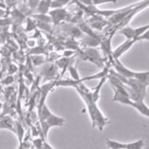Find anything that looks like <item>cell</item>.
Returning <instances> with one entry per match:
<instances>
[{
    "label": "cell",
    "instance_id": "cell-1",
    "mask_svg": "<svg viewBox=\"0 0 149 149\" xmlns=\"http://www.w3.org/2000/svg\"><path fill=\"white\" fill-rule=\"evenodd\" d=\"M40 122H41V128H42V130H41L42 136L47 137L48 130L54 126H63L65 124V119L51 113L45 120L40 121Z\"/></svg>",
    "mask_w": 149,
    "mask_h": 149
},
{
    "label": "cell",
    "instance_id": "cell-2",
    "mask_svg": "<svg viewBox=\"0 0 149 149\" xmlns=\"http://www.w3.org/2000/svg\"><path fill=\"white\" fill-rule=\"evenodd\" d=\"M148 28H149L148 24H147V25H145V26H142V27H140V28H137V29H133V28L129 27L128 25H126V26H124V27L119 29L117 32H118L119 34L125 36L126 39L134 40L135 42H137L139 36H140L141 34H143L145 31H147Z\"/></svg>",
    "mask_w": 149,
    "mask_h": 149
},
{
    "label": "cell",
    "instance_id": "cell-3",
    "mask_svg": "<svg viewBox=\"0 0 149 149\" xmlns=\"http://www.w3.org/2000/svg\"><path fill=\"white\" fill-rule=\"evenodd\" d=\"M81 60H85V61H91L93 63L98 65V66H102V64L100 62L102 61V57H100V54L98 53V51H97L95 49H86L83 53V57L81 56Z\"/></svg>",
    "mask_w": 149,
    "mask_h": 149
},
{
    "label": "cell",
    "instance_id": "cell-4",
    "mask_svg": "<svg viewBox=\"0 0 149 149\" xmlns=\"http://www.w3.org/2000/svg\"><path fill=\"white\" fill-rule=\"evenodd\" d=\"M134 43H135V41H134V40H128V39H127L125 42L122 43L120 46L117 47L113 52H111V57L113 58V59H118V58L120 57L122 54H124L127 50L130 49Z\"/></svg>",
    "mask_w": 149,
    "mask_h": 149
},
{
    "label": "cell",
    "instance_id": "cell-5",
    "mask_svg": "<svg viewBox=\"0 0 149 149\" xmlns=\"http://www.w3.org/2000/svg\"><path fill=\"white\" fill-rule=\"evenodd\" d=\"M50 17L55 24H58L60 21L65 20L67 16V12L63 8H55L54 10L50 11Z\"/></svg>",
    "mask_w": 149,
    "mask_h": 149
},
{
    "label": "cell",
    "instance_id": "cell-6",
    "mask_svg": "<svg viewBox=\"0 0 149 149\" xmlns=\"http://www.w3.org/2000/svg\"><path fill=\"white\" fill-rule=\"evenodd\" d=\"M107 77H103V78L100 79V83H98V85L95 86V90H93V92H92V95H93V102H97L98 100V98H100V90H102L103 84L107 81Z\"/></svg>",
    "mask_w": 149,
    "mask_h": 149
},
{
    "label": "cell",
    "instance_id": "cell-7",
    "mask_svg": "<svg viewBox=\"0 0 149 149\" xmlns=\"http://www.w3.org/2000/svg\"><path fill=\"white\" fill-rule=\"evenodd\" d=\"M51 8V0H41L37 6V11L42 14H47Z\"/></svg>",
    "mask_w": 149,
    "mask_h": 149
},
{
    "label": "cell",
    "instance_id": "cell-8",
    "mask_svg": "<svg viewBox=\"0 0 149 149\" xmlns=\"http://www.w3.org/2000/svg\"><path fill=\"white\" fill-rule=\"evenodd\" d=\"M134 79L138 80L139 81H141L144 85L148 86V81H149V72H134Z\"/></svg>",
    "mask_w": 149,
    "mask_h": 149
},
{
    "label": "cell",
    "instance_id": "cell-9",
    "mask_svg": "<svg viewBox=\"0 0 149 149\" xmlns=\"http://www.w3.org/2000/svg\"><path fill=\"white\" fill-rule=\"evenodd\" d=\"M105 144H107V147L111 149H125L126 147V143H122L115 140H110V139H107Z\"/></svg>",
    "mask_w": 149,
    "mask_h": 149
},
{
    "label": "cell",
    "instance_id": "cell-10",
    "mask_svg": "<svg viewBox=\"0 0 149 149\" xmlns=\"http://www.w3.org/2000/svg\"><path fill=\"white\" fill-rule=\"evenodd\" d=\"M144 146H145V143H144L143 139H140V140L134 141V142L126 143L125 149H141L144 148Z\"/></svg>",
    "mask_w": 149,
    "mask_h": 149
},
{
    "label": "cell",
    "instance_id": "cell-11",
    "mask_svg": "<svg viewBox=\"0 0 149 149\" xmlns=\"http://www.w3.org/2000/svg\"><path fill=\"white\" fill-rule=\"evenodd\" d=\"M110 42H111V37H109V39H105L104 41L102 42V51L104 52V54H107V56L109 57V55H111V50H110Z\"/></svg>",
    "mask_w": 149,
    "mask_h": 149
},
{
    "label": "cell",
    "instance_id": "cell-12",
    "mask_svg": "<svg viewBox=\"0 0 149 149\" xmlns=\"http://www.w3.org/2000/svg\"><path fill=\"white\" fill-rule=\"evenodd\" d=\"M68 69H69V73H70V76H71L72 80H74V81H79V80H80L81 77H80V74H79L78 70H77L76 67L72 66V65H69Z\"/></svg>",
    "mask_w": 149,
    "mask_h": 149
},
{
    "label": "cell",
    "instance_id": "cell-13",
    "mask_svg": "<svg viewBox=\"0 0 149 149\" xmlns=\"http://www.w3.org/2000/svg\"><path fill=\"white\" fill-rule=\"evenodd\" d=\"M71 0H54L51 2V7L52 8H62L65 5H67L68 3H70Z\"/></svg>",
    "mask_w": 149,
    "mask_h": 149
},
{
    "label": "cell",
    "instance_id": "cell-14",
    "mask_svg": "<svg viewBox=\"0 0 149 149\" xmlns=\"http://www.w3.org/2000/svg\"><path fill=\"white\" fill-rule=\"evenodd\" d=\"M16 131H17V136H18V138H19V142H22V139H23V136H24V128H23V126L21 125V123H19V122H17L16 123Z\"/></svg>",
    "mask_w": 149,
    "mask_h": 149
},
{
    "label": "cell",
    "instance_id": "cell-15",
    "mask_svg": "<svg viewBox=\"0 0 149 149\" xmlns=\"http://www.w3.org/2000/svg\"><path fill=\"white\" fill-rule=\"evenodd\" d=\"M33 18H36L38 19V21H42V22H52L51 20V17L50 16L46 15V14H42V13H39V15H33Z\"/></svg>",
    "mask_w": 149,
    "mask_h": 149
},
{
    "label": "cell",
    "instance_id": "cell-16",
    "mask_svg": "<svg viewBox=\"0 0 149 149\" xmlns=\"http://www.w3.org/2000/svg\"><path fill=\"white\" fill-rule=\"evenodd\" d=\"M117 0H92L93 5L97 6V5H102L103 3H115Z\"/></svg>",
    "mask_w": 149,
    "mask_h": 149
},
{
    "label": "cell",
    "instance_id": "cell-17",
    "mask_svg": "<svg viewBox=\"0 0 149 149\" xmlns=\"http://www.w3.org/2000/svg\"><path fill=\"white\" fill-rule=\"evenodd\" d=\"M42 143H43V140L42 139H39V138H37V139H35L34 141H33V145H34V147L36 148H42Z\"/></svg>",
    "mask_w": 149,
    "mask_h": 149
},
{
    "label": "cell",
    "instance_id": "cell-18",
    "mask_svg": "<svg viewBox=\"0 0 149 149\" xmlns=\"http://www.w3.org/2000/svg\"><path fill=\"white\" fill-rule=\"evenodd\" d=\"M77 1H79L80 3L81 4H84V5H86V6H88V5H92V0H77Z\"/></svg>",
    "mask_w": 149,
    "mask_h": 149
},
{
    "label": "cell",
    "instance_id": "cell-19",
    "mask_svg": "<svg viewBox=\"0 0 149 149\" xmlns=\"http://www.w3.org/2000/svg\"><path fill=\"white\" fill-rule=\"evenodd\" d=\"M42 148H50V149H54L53 146H51L50 144L47 143L46 140H43V143H42Z\"/></svg>",
    "mask_w": 149,
    "mask_h": 149
},
{
    "label": "cell",
    "instance_id": "cell-20",
    "mask_svg": "<svg viewBox=\"0 0 149 149\" xmlns=\"http://www.w3.org/2000/svg\"><path fill=\"white\" fill-rule=\"evenodd\" d=\"M4 15H5V11L2 10V9L0 8V17H3Z\"/></svg>",
    "mask_w": 149,
    "mask_h": 149
}]
</instances>
